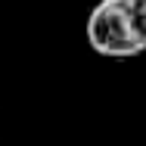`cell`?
<instances>
[{"label": "cell", "instance_id": "cell-1", "mask_svg": "<svg viewBox=\"0 0 146 146\" xmlns=\"http://www.w3.org/2000/svg\"><path fill=\"white\" fill-rule=\"evenodd\" d=\"M84 31L100 56H140L146 50V0H100Z\"/></svg>", "mask_w": 146, "mask_h": 146}]
</instances>
